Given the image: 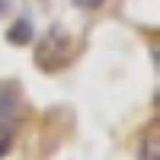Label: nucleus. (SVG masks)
<instances>
[{"instance_id": "1", "label": "nucleus", "mask_w": 160, "mask_h": 160, "mask_svg": "<svg viewBox=\"0 0 160 160\" xmlns=\"http://www.w3.org/2000/svg\"><path fill=\"white\" fill-rule=\"evenodd\" d=\"M32 38H35V26H32V19H29V16H19V19L7 29V42H10L13 48L32 45Z\"/></svg>"}, {"instance_id": "2", "label": "nucleus", "mask_w": 160, "mask_h": 160, "mask_svg": "<svg viewBox=\"0 0 160 160\" xmlns=\"http://www.w3.org/2000/svg\"><path fill=\"white\" fill-rule=\"evenodd\" d=\"M138 160H160V128L151 125L138 141Z\"/></svg>"}, {"instance_id": "4", "label": "nucleus", "mask_w": 160, "mask_h": 160, "mask_svg": "<svg viewBox=\"0 0 160 160\" xmlns=\"http://www.w3.org/2000/svg\"><path fill=\"white\" fill-rule=\"evenodd\" d=\"M71 3H74L77 10H99L106 0H71Z\"/></svg>"}, {"instance_id": "3", "label": "nucleus", "mask_w": 160, "mask_h": 160, "mask_svg": "<svg viewBox=\"0 0 160 160\" xmlns=\"http://www.w3.org/2000/svg\"><path fill=\"white\" fill-rule=\"evenodd\" d=\"M10 148H13V131L7 125H0V157H7Z\"/></svg>"}]
</instances>
